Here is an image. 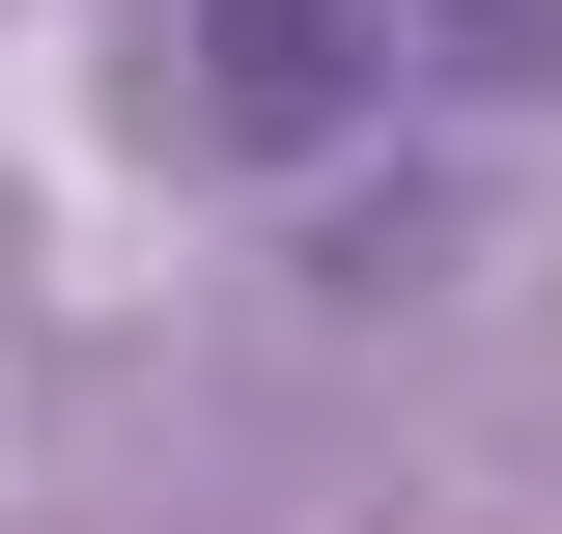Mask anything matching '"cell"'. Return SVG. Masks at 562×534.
Returning a JSON list of instances; mask_svg holds the SVG:
<instances>
[{"label": "cell", "instance_id": "6da1fadb", "mask_svg": "<svg viewBox=\"0 0 562 534\" xmlns=\"http://www.w3.org/2000/svg\"><path fill=\"white\" fill-rule=\"evenodd\" d=\"M422 57L450 85H562V0H422Z\"/></svg>", "mask_w": 562, "mask_h": 534}]
</instances>
